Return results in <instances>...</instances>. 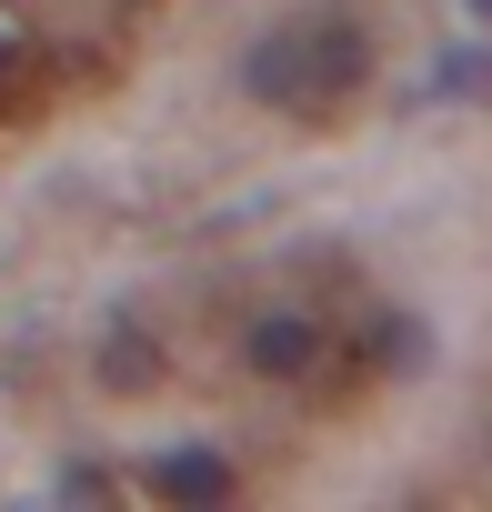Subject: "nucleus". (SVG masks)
Segmentation results:
<instances>
[{"label": "nucleus", "mask_w": 492, "mask_h": 512, "mask_svg": "<svg viewBox=\"0 0 492 512\" xmlns=\"http://www.w3.org/2000/svg\"><path fill=\"white\" fill-rule=\"evenodd\" d=\"M312 322H252V342H241V362H252L262 382H292V372H312Z\"/></svg>", "instance_id": "f257e3e1"}, {"label": "nucleus", "mask_w": 492, "mask_h": 512, "mask_svg": "<svg viewBox=\"0 0 492 512\" xmlns=\"http://www.w3.org/2000/svg\"><path fill=\"white\" fill-rule=\"evenodd\" d=\"M151 492H171V502H211V492H231V462L191 442V452H171V462L151 472Z\"/></svg>", "instance_id": "f03ea898"}, {"label": "nucleus", "mask_w": 492, "mask_h": 512, "mask_svg": "<svg viewBox=\"0 0 492 512\" xmlns=\"http://www.w3.org/2000/svg\"><path fill=\"white\" fill-rule=\"evenodd\" d=\"M101 382H111V392H141V382H161V342H141V332H111V342H101Z\"/></svg>", "instance_id": "7ed1b4c3"}]
</instances>
